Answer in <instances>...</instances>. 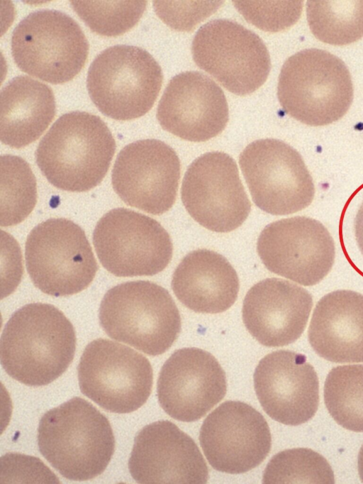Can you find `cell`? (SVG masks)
<instances>
[{
    "label": "cell",
    "instance_id": "6da1fadb",
    "mask_svg": "<svg viewBox=\"0 0 363 484\" xmlns=\"http://www.w3.org/2000/svg\"><path fill=\"white\" fill-rule=\"evenodd\" d=\"M75 349L74 329L65 314L52 304L30 303L16 311L5 324L1 364L14 380L43 386L67 370Z\"/></svg>",
    "mask_w": 363,
    "mask_h": 484
},
{
    "label": "cell",
    "instance_id": "7a4b0ae2",
    "mask_svg": "<svg viewBox=\"0 0 363 484\" xmlns=\"http://www.w3.org/2000/svg\"><path fill=\"white\" fill-rule=\"evenodd\" d=\"M38 446L60 475L84 481L105 471L114 452L115 438L107 417L90 402L75 397L42 416Z\"/></svg>",
    "mask_w": 363,
    "mask_h": 484
},
{
    "label": "cell",
    "instance_id": "3957f363",
    "mask_svg": "<svg viewBox=\"0 0 363 484\" xmlns=\"http://www.w3.org/2000/svg\"><path fill=\"white\" fill-rule=\"evenodd\" d=\"M116 150L111 132L98 116L72 111L61 116L40 141L36 163L55 187L93 189L106 175Z\"/></svg>",
    "mask_w": 363,
    "mask_h": 484
},
{
    "label": "cell",
    "instance_id": "277c9868",
    "mask_svg": "<svg viewBox=\"0 0 363 484\" xmlns=\"http://www.w3.org/2000/svg\"><path fill=\"white\" fill-rule=\"evenodd\" d=\"M277 97L284 111L312 126L341 119L353 99V86L344 62L323 50L309 48L289 57L279 77Z\"/></svg>",
    "mask_w": 363,
    "mask_h": 484
},
{
    "label": "cell",
    "instance_id": "5b68a950",
    "mask_svg": "<svg viewBox=\"0 0 363 484\" xmlns=\"http://www.w3.org/2000/svg\"><path fill=\"white\" fill-rule=\"evenodd\" d=\"M99 317L109 337L153 356L167 351L181 330L172 296L150 281L127 282L110 289L102 299Z\"/></svg>",
    "mask_w": 363,
    "mask_h": 484
},
{
    "label": "cell",
    "instance_id": "8992f818",
    "mask_svg": "<svg viewBox=\"0 0 363 484\" xmlns=\"http://www.w3.org/2000/svg\"><path fill=\"white\" fill-rule=\"evenodd\" d=\"M163 81L162 69L145 50L116 45L91 64L86 87L91 100L105 116L128 121L144 116L154 105Z\"/></svg>",
    "mask_w": 363,
    "mask_h": 484
},
{
    "label": "cell",
    "instance_id": "52a82bcc",
    "mask_svg": "<svg viewBox=\"0 0 363 484\" xmlns=\"http://www.w3.org/2000/svg\"><path fill=\"white\" fill-rule=\"evenodd\" d=\"M11 54L18 67L55 84L72 79L83 68L89 43L78 23L65 13H30L14 28Z\"/></svg>",
    "mask_w": 363,
    "mask_h": 484
},
{
    "label": "cell",
    "instance_id": "ba28073f",
    "mask_svg": "<svg viewBox=\"0 0 363 484\" xmlns=\"http://www.w3.org/2000/svg\"><path fill=\"white\" fill-rule=\"evenodd\" d=\"M25 258L34 285L54 297L84 290L98 270L84 230L64 218L49 219L32 229L26 242Z\"/></svg>",
    "mask_w": 363,
    "mask_h": 484
},
{
    "label": "cell",
    "instance_id": "9c48e42d",
    "mask_svg": "<svg viewBox=\"0 0 363 484\" xmlns=\"http://www.w3.org/2000/svg\"><path fill=\"white\" fill-rule=\"evenodd\" d=\"M77 373L82 393L114 413L138 409L152 391L153 373L148 359L108 339H98L86 346Z\"/></svg>",
    "mask_w": 363,
    "mask_h": 484
},
{
    "label": "cell",
    "instance_id": "30bf717a",
    "mask_svg": "<svg viewBox=\"0 0 363 484\" xmlns=\"http://www.w3.org/2000/svg\"><path fill=\"white\" fill-rule=\"evenodd\" d=\"M98 258L118 277L151 276L169 263L173 246L155 219L135 211L113 209L98 221L93 233Z\"/></svg>",
    "mask_w": 363,
    "mask_h": 484
},
{
    "label": "cell",
    "instance_id": "8fae6325",
    "mask_svg": "<svg viewBox=\"0 0 363 484\" xmlns=\"http://www.w3.org/2000/svg\"><path fill=\"white\" fill-rule=\"evenodd\" d=\"M191 53L199 67L240 96L259 88L271 69L269 53L258 35L228 19L203 25L194 38Z\"/></svg>",
    "mask_w": 363,
    "mask_h": 484
},
{
    "label": "cell",
    "instance_id": "7c38bea8",
    "mask_svg": "<svg viewBox=\"0 0 363 484\" xmlns=\"http://www.w3.org/2000/svg\"><path fill=\"white\" fill-rule=\"evenodd\" d=\"M239 164L252 200L262 211L287 215L311 204L312 177L301 155L284 141H253L240 155Z\"/></svg>",
    "mask_w": 363,
    "mask_h": 484
},
{
    "label": "cell",
    "instance_id": "4fadbf2b",
    "mask_svg": "<svg viewBox=\"0 0 363 484\" xmlns=\"http://www.w3.org/2000/svg\"><path fill=\"white\" fill-rule=\"evenodd\" d=\"M181 197L196 222L218 233L238 229L251 210L236 163L223 152L206 153L191 163L182 181Z\"/></svg>",
    "mask_w": 363,
    "mask_h": 484
},
{
    "label": "cell",
    "instance_id": "5bb4252c",
    "mask_svg": "<svg viewBox=\"0 0 363 484\" xmlns=\"http://www.w3.org/2000/svg\"><path fill=\"white\" fill-rule=\"evenodd\" d=\"M257 250L269 271L304 286L320 282L330 271L335 255L328 229L306 216L267 225L259 234Z\"/></svg>",
    "mask_w": 363,
    "mask_h": 484
},
{
    "label": "cell",
    "instance_id": "9a60e30c",
    "mask_svg": "<svg viewBox=\"0 0 363 484\" xmlns=\"http://www.w3.org/2000/svg\"><path fill=\"white\" fill-rule=\"evenodd\" d=\"M180 178V161L165 143L145 139L125 145L116 159L111 175L115 192L128 205L153 215L174 204Z\"/></svg>",
    "mask_w": 363,
    "mask_h": 484
},
{
    "label": "cell",
    "instance_id": "2e32d148",
    "mask_svg": "<svg viewBox=\"0 0 363 484\" xmlns=\"http://www.w3.org/2000/svg\"><path fill=\"white\" fill-rule=\"evenodd\" d=\"M199 441L211 467L230 474L258 466L272 446L264 417L240 401L225 402L211 412L201 427Z\"/></svg>",
    "mask_w": 363,
    "mask_h": 484
},
{
    "label": "cell",
    "instance_id": "e0dca14e",
    "mask_svg": "<svg viewBox=\"0 0 363 484\" xmlns=\"http://www.w3.org/2000/svg\"><path fill=\"white\" fill-rule=\"evenodd\" d=\"M225 372L209 352L198 348L176 351L162 365L158 401L171 417L191 422L204 417L225 395Z\"/></svg>",
    "mask_w": 363,
    "mask_h": 484
},
{
    "label": "cell",
    "instance_id": "ac0fdd59",
    "mask_svg": "<svg viewBox=\"0 0 363 484\" xmlns=\"http://www.w3.org/2000/svg\"><path fill=\"white\" fill-rule=\"evenodd\" d=\"M128 469L135 482L143 484H205L208 478L195 441L168 420L149 424L138 431Z\"/></svg>",
    "mask_w": 363,
    "mask_h": 484
},
{
    "label": "cell",
    "instance_id": "d6986e66",
    "mask_svg": "<svg viewBox=\"0 0 363 484\" xmlns=\"http://www.w3.org/2000/svg\"><path fill=\"white\" fill-rule=\"evenodd\" d=\"M254 387L264 412L281 424H303L317 412L318 378L303 354L287 350L267 354L255 368Z\"/></svg>",
    "mask_w": 363,
    "mask_h": 484
},
{
    "label": "cell",
    "instance_id": "ffe728a7",
    "mask_svg": "<svg viewBox=\"0 0 363 484\" xmlns=\"http://www.w3.org/2000/svg\"><path fill=\"white\" fill-rule=\"evenodd\" d=\"M229 118L221 88L203 73L182 72L169 81L159 102L157 119L163 129L191 142L220 134Z\"/></svg>",
    "mask_w": 363,
    "mask_h": 484
},
{
    "label": "cell",
    "instance_id": "44dd1931",
    "mask_svg": "<svg viewBox=\"0 0 363 484\" xmlns=\"http://www.w3.org/2000/svg\"><path fill=\"white\" fill-rule=\"evenodd\" d=\"M312 306V296L304 288L283 279L267 278L247 292L242 320L259 343L284 346L301 336Z\"/></svg>",
    "mask_w": 363,
    "mask_h": 484
},
{
    "label": "cell",
    "instance_id": "7402d4cb",
    "mask_svg": "<svg viewBox=\"0 0 363 484\" xmlns=\"http://www.w3.org/2000/svg\"><path fill=\"white\" fill-rule=\"evenodd\" d=\"M308 341L327 361L363 362V295L342 290L323 297L312 315Z\"/></svg>",
    "mask_w": 363,
    "mask_h": 484
},
{
    "label": "cell",
    "instance_id": "603a6c76",
    "mask_svg": "<svg viewBox=\"0 0 363 484\" xmlns=\"http://www.w3.org/2000/svg\"><path fill=\"white\" fill-rule=\"evenodd\" d=\"M235 270L222 255L207 249L188 253L175 269L172 288L189 309L207 314L228 310L239 292Z\"/></svg>",
    "mask_w": 363,
    "mask_h": 484
},
{
    "label": "cell",
    "instance_id": "cb8c5ba5",
    "mask_svg": "<svg viewBox=\"0 0 363 484\" xmlns=\"http://www.w3.org/2000/svg\"><path fill=\"white\" fill-rule=\"evenodd\" d=\"M1 141L21 148L35 141L55 115V100L48 85L17 76L1 91Z\"/></svg>",
    "mask_w": 363,
    "mask_h": 484
},
{
    "label": "cell",
    "instance_id": "d4e9b609",
    "mask_svg": "<svg viewBox=\"0 0 363 484\" xmlns=\"http://www.w3.org/2000/svg\"><path fill=\"white\" fill-rule=\"evenodd\" d=\"M309 28L319 40L335 45L363 38V0H309Z\"/></svg>",
    "mask_w": 363,
    "mask_h": 484
},
{
    "label": "cell",
    "instance_id": "484cf974",
    "mask_svg": "<svg viewBox=\"0 0 363 484\" xmlns=\"http://www.w3.org/2000/svg\"><path fill=\"white\" fill-rule=\"evenodd\" d=\"M324 401L338 424L363 432V364L333 368L325 379Z\"/></svg>",
    "mask_w": 363,
    "mask_h": 484
},
{
    "label": "cell",
    "instance_id": "4316f807",
    "mask_svg": "<svg viewBox=\"0 0 363 484\" xmlns=\"http://www.w3.org/2000/svg\"><path fill=\"white\" fill-rule=\"evenodd\" d=\"M1 226L23 221L37 202L35 176L26 161L11 155L1 157Z\"/></svg>",
    "mask_w": 363,
    "mask_h": 484
},
{
    "label": "cell",
    "instance_id": "83f0119b",
    "mask_svg": "<svg viewBox=\"0 0 363 484\" xmlns=\"http://www.w3.org/2000/svg\"><path fill=\"white\" fill-rule=\"evenodd\" d=\"M264 484H333V471L320 453L307 448L279 452L269 461L263 473Z\"/></svg>",
    "mask_w": 363,
    "mask_h": 484
},
{
    "label": "cell",
    "instance_id": "f1b7e54d",
    "mask_svg": "<svg viewBox=\"0 0 363 484\" xmlns=\"http://www.w3.org/2000/svg\"><path fill=\"white\" fill-rule=\"evenodd\" d=\"M79 18L94 33L118 36L132 28L142 17L147 1H71Z\"/></svg>",
    "mask_w": 363,
    "mask_h": 484
},
{
    "label": "cell",
    "instance_id": "f546056e",
    "mask_svg": "<svg viewBox=\"0 0 363 484\" xmlns=\"http://www.w3.org/2000/svg\"><path fill=\"white\" fill-rule=\"evenodd\" d=\"M233 3L249 23L272 33L294 25L303 9V1H233Z\"/></svg>",
    "mask_w": 363,
    "mask_h": 484
},
{
    "label": "cell",
    "instance_id": "4dcf8cb0",
    "mask_svg": "<svg viewBox=\"0 0 363 484\" xmlns=\"http://www.w3.org/2000/svg\"><path fill=\"white\" fill-rule=\"evenodd\" d=\"M223 1H154L158 17L178 31H191L200 22L215 13Z\"/></svg>",
    "mask_w": 363,
    "mask_h": 484
},
{
    "label": "cell",
    "instance_id": "1f68e13d",
    "mask_svg": "<svg viewBox=\"0 0 363 484\" xmlns=\"http://www.w3.org/2000/svg\"><path fill=\"white\" fill-rule=\"evenodd\" d=\"M1 458L16 466L1 461V468L17 469V473L12 474L11 480L17 475L16 480H26V483L30 482L29 480H32L33 483H60L55 474L36 457L19 453H7Z\"/></svg>",
    "mask_w": 363,
    "mask_h": 484
},
{
    "label": "cell",
    "instance_id": "d6a6232c",
    "mask_svg": "<svg viewBox=\"0 0 363 484\" xmlns=\"http://www.w3.org/2000/svg\"><path fill=\"white\" fill-rule=\"evenodd\" d=\"M354 233L358 247L363 255V203L354 219Z\"/></svg>",
    "mask_w": 363,
    "mask_h": 484
},
{
    "label": "cell",
    "instance_id": "836d02e7",
    "mask_svg": "<svg viewBox=\"0 0 363 484\" xmlns=\"http://www.w3.org/2000/svg\"><path fill=\"white\" fill-rule=\"evenodd\" d=\"M357 467L360 479L363 483V445L362 446L358 454Z\"/></svg>",
    "mask_w": 363,
    "mask_h": 484
}]
</instances>
